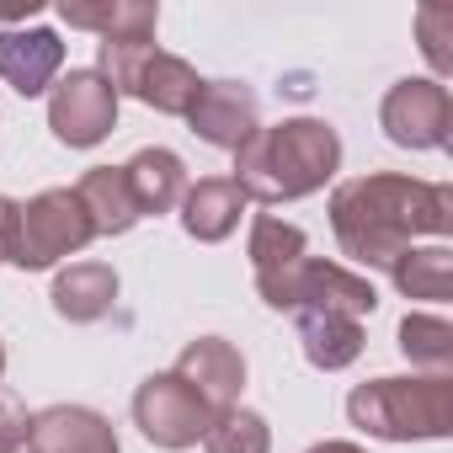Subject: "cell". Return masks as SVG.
<instances>
[{
    "label": "cell",
    "mask_w": 453,
    "mask_h": 453,
    "mask_svg": "<svg viewBox=\"0 0 453 453\" xmlns=\"http://www.w3.org/2000/svg\"><path fill=\"white\" fill-rule=\"evenodd\" d=\"M203 453H273V426H267V416H257L246 405H230L208 421Z\"/></svg>",
    "instance_id": "603a6c76"
},
{
    "label": "cell",
    "mask_w": 453,
    "mask_h": 453,
    "mask_svg": "<svg viewBox=\"0 0 453 453\" xmlns=\"http://www.w3.org/2000/svg\"><path fill=\"white\" fill-rule=\"evenodd\" d=\"M347 421L379 442H437L453 432V373L368 379L347 395Z\"/></svg>",
    "instance_id": "3957f363"
},
{
    "label": "cell",
    "mask_w": 453,
    "mask_h": 453,
    "mask_svg": "<svg viewBox=\"0 0 453 453\" xmlns=\"http://www.w3.org/2000/svg\"><path fill=\"white\" fill-rule=\"evenodd\" d=\"M416 33H421V54L432 65V81L442 86L453 75V6H421L416 12Z\"/></svg>",
    "instance_id": "cb8c5ba5"
},
{
    "label": "cell",
    "mask_w": 453,
    "mask_h": 453,
    "mask_svg": "<svg viewBox=\"0 0 453 453\" xmlns=\"http://www.w3.org/2000/svg\"><path fill=\"white\" fill-rule=\"evenodd\" d=\"M49 128L70 150H96L118 128V91L96 70H70L49 91Z\"/></svg>",
    "instance_id": "9c48e42d"
},
{
    "label": "cell",
    "mask_w": 453,
    "mask_h": 453,
    "mask_svg": "<svg viewBox=\"0 0 453 453\" xmlns=\"http://www.w3.org/2000/svg\"><path fill=\"white\" fill-rule=\"evenodd\" d=\"M181 230L203 246H219V241H230L241 230V213H246V192L230 181V176H197L187 181L181 192Z\"/></svg>",
    "instance_id": "5bb4252c"
},
{
    "label": "cell",
    "mask_w": 453,
    "mask_h": 453,
    "mask_svg": "<svg viewBox=\"0 0 453 453\" xmlns=\"http://www.w3.org/2000/svg\"><path fill=\"white\" fill-rule=\"evenodd\" d=\"M171 373H181V379L213 405V416L230 411V405H241V389H246V357H241L235 342H224V336H197V342H187Z\"/></svg>",
    "instance_id": "7c38bea8"
},
{
    "label": "cell",
    "mask_w": 453,
    "mask_h": 453,
    "mask_svg": "<svg viewBox=\"0 0 453 453\" xmlns=\"http://www.w3.org/2000/svg\"><path fill=\"white\" fill-rule=\"evenodd\" d=\"M59 22H70L81 33H96L102 43L155 38L160 6H155V0H59Z\"/></svg>",
    "instance_id": "9a60e30c"
},
{
    "label": "cell",
    "mask_w": 453,
    "mask_h": 453,
    "mask_svg": "<svg viewBox=\"0 0 453 453\" xmlns=\"http://www.w3.org/2000/svg\"><path fill=\"white\" fill-rule=\"evenodd\" d=\"M246 257H251V273H283L288 262L310 257V235L299 224L278 219V213H257L251 219V235H246Z\"/></svg>",
    "instance_id": "44dd1931"
},
{
    "label": "cell",
    "mask_w": 453,
    "mask_h": 453,
    "mask_svg": "<svg viewBox=\"0 0 453 453\" xmlns=\"http://www.w3.org/2000/svg\"><path fill=\"white\" fill-rule=\"evenodd\" d=\"M27 448L33 453H123L112 421L102 411H91V405H49V411H38Z\"/></svg>",
    "instance_id": "4fadbf2b"
},
{
    "label": "cell",
    "mask_w": 453,
    "mask_h": 453,
    "mask_svg": "<svg viewBox=\"0 0 453 453\" xmlns=\"http://www.w3.org/2000/svg\"><path fill=\"white\" fill-rule=\"evenodd\" d=\"M187 123H192V134H197L203 144L235 155V150L262 128V118H257V91L241 86V81H203L197 102L187 107Z\"/></svg>",
    "instance_id": "30bf717a"
},
{
    "label": "cell",
    "mask_w": 453,
    "mask_h": 453,
    "mask_svg": "<svg viewBox=\"0 0 453 453\" xmlns=\"http://www.w3.org/2000/svg\"><path fill=\"white\" fill-rule=\"evenodd\" d=\"M49 299H54L59 320L91 326V320H102L118 304V267H107V262H70V267H59Z\"/></svg>",
    "instance_id": "2e32d148"
},
{
    "label": "cell",
    "mask_w": 453,
    "mask_h": 453,
    "mask_svg": "<svg viewBox=\"0 0 453 453\" xmlns=\"http://www.w3.org/2000/svg\"><path fill=\"white\" fill-rule=\"evenodd\" d=\"M96 241L91 219L75 197V187H43L38 197L17 203V230H12V267L49 273L65 257H81Z\"/></svg>",
    "instance_id": "5b68a950"
},
{
    "label": "cell",
    "mask_w": 453,
    "mask_h": 453,
    "mask_svg": "<svg viewBox=\"0 0 453 453\" xmlns=\"http://www.w3.org/2000/svg\"><path fill=\"white\" fill-rule=\"evenodd\" d=\"M96 75L118 91L134 96L165 118H187V107L197 102L203 81L187 59L155 49V38H118V43H96Z\"/></svg>",
    "instance_id": "277c9868"
},
{
    "label": "cell",
    "mask_w": 453,
    "mask_h": 453,
    "mask_svg": "<svg viewBox=\"0 0 453 453\" xmlns=\"http://www.w3.org/2000/svg\"><path fill=\"white\" fill-rule=\"evenodd\" d=\"M0 379H6V342H0Z\"/></svg>",
    "instance_id": "83f0119b"
},
{
    "label": "cell",
    "mask_w": 453,
    "mask_h": 453,
    "mask_svg": "<svg viewBox=\"0 0 453 453\" xmlns=\"http://www.w3.org/2000/svg\"><path fill=\"white\" fill-rule=\"evenodd\" d=\"M213 421V405L181 379V373H150L139 389H134V426L165 448V453H181V448H197L203 432Z\"/></svg>",
    "instance_id": "52a82bcc"
},
{
    "label": "cell",
    "mask_w": 453,
    "mask_h": 453,
    "mask_svg": "<svg viewBox=\"0 0 453 453\" xmlns=\"http://www.w3.org/2000/svg\"><path fill=\"white\" fill-rule=\"evenodd\" d=\"M379 128L400 150H448L453 134V96L432 75H405L379 102Z\"/></svg>",
    "instance_id": "ba28073f"
},
{
    "label": "cell",
    "mask_w": 453,
    "mask_h": 453,
    "mask_svg": "<svg viewBox=\"0 0 453 453\" xmlns=\"http://www.w3.org/2000/svg\"><path fill=\"white\" fill-rule=\"evenodd\" d=\"M123 176H128V192H134V203H139V219H144V213H171V208L181 203V192H187V165H181V155L165 150V144L139 150V155L123 165Z\"/></svg>",
    "instance_id": "d6986e66"
},
{
    "label": "cell",
    "mask_w": 453,
    "mask_h": 453,
    "mask_svg": "<svg viewBox=\"0 0 453 453\" xmlns=\"http://www.w3.org/2000/svg\"><path fill=\"white\" fill-rule=\"evenodd\" d=\"M257 294H262V304L288 310V315H299V310H342V315L363 320V315L379 310V288L363 273H352L342 262H326V257H299L283 273H262Z\"/></svg>",
    "instance_id": "8992f818"
},
{
    "label": "cell",
    "mask_w": 453,
    "mask_h": 453,
    "mask_svg": "<svg viewBox=\"0 0 453 453\" xmlns=\"http://www.w3.org/2000/svg\"><path fill=\"white\" fill-rule=\"evenodd\" d=\"M22 453H33V448H22Z\"/></svg>",
    "instance_id": "f1b7e54d"
},
{
    "label": "cell",
    "mask_w": 453,
    "mask_h": 453,
    "mask_svg": "<svg viewBox=\"0 0 453 453\" xmlns=\"http://www.w3.org/2000/svg\"><path fill=\"white\" fill-rule=\"evenodd\" d=\"M65 70V38L54 27H0V81L17 96H49Z\"/></svg>",
    "instance_id": "8fae6325"
},
{
    "label": "cell",
    "mask_w": 453,
    "mask_h": 453,
    "mask_svg": "<svg viewBox=\"0 0 453 453\" xmlns=\"http://www.w3.org/2000/svg\"><path fill=\"white\" fill-rule=\"evenodd\" d=\"M331 230L342 257H352L357 267L389 273L395 257L421 235L442 246V235L453 230V187L400 176V171L352 176L331 192Z\"/></svg>",
    "instance_id": "6da1fadb"
},
{
    "label": "cell",
    "mask_w": 453,
    "mask_h": 453,
    "mask_svg": "<svg viewBox=\"0 0 453 453\" xmlns=\"http://www.w3.org/2000/svg\"><path fill=\"white\" fill-rule=\"evenodd\" d=\"M400 352L411 368H426V373H448L453 368V326L442 315H421L411 310L400 320Z\"/></svg>",
    "instance_id": "7402d4cb"
},
{
    "label": "cell",
    "mask_w": 453,
    "mask_h": 453,
    "mask_svg": "<svg viewBox=\"0 0 453 453\" xmlns=\"http://www.w3.org/2000/svg\"><path fill=\"white\" fill-rule=\"evenodd\" d=\"M75 197H81V208H86V219H91L96 235H128L134 224H139V203L128 192L123 165H91L75 181Z\"/></svg>",
    "instance_id": "ac0fdd59"
},
{
    "label": "cell",
    "mask_w": 453,
    "mask_h": 453,
    "mask_svg": "<svg viewBox=\"0 0 453 453\" xmlns=\"http://www.w3.org/2000/svg\"><path fill=\"white\" fill-rule=\"evenodd\" d=\"M395 288L405 299H426V304H448L453 299V251L448 246H405L389 267Z\"/></svg>",
    "instance_id": "ffe728a7"
},
{
    "label": "cell",
    "mask_w": 453,
    "mask_h": 453,
    "mask_svg": "<svg viewBox=\"0 0 453 453\" xmlns=\"http://www.w3.org/2000/svg\"><path fill=\"white\" fill-rule=\"evenodd\" d=\"M299 347L310 357V368L320 373H342L363 357V320L342 315V310H299Z\"/></svg>",
    "instance_id": "e0dca14e"
},
{
    "label": "cell",
    "mask_w": 453,
    "mask_h": 453,
    "mask_svg": "<svg viewBox=\"0 0 453 453\" xmlns=\"http://www.w3.org/2000/svg\"><path fill=\"white\" fill-rule=\"evenodd\" d=\"M27 437H33V416H27V405H22L17 395L0 389V453H22Z\"/></svg>",
    "instance_id": "d4e9b609"
},
{
    "label": "cell",
    "mask_w": 453,
    "mask_h": 453,
    "mask_svg": "<svg viewBox=\"0 0 453 453\" xmlns=\"http://www.w3.org/2000/svg\"><path fill=\"white\" fill-rule=\"evenodd\" d=\"M342 171V134L326 118H283L278 128H257L235 150L230 181L246 192V203H299L336 181Z\"/></svg>",
    "instance_id": "7a4b0ae2"
},
{
    "label": "cell",
    "mask_w": 453,
    "mask_h": 453,
    "mask_svg": "<svg viewBox=\"0 0 453 453\" xmlns=\"http://www.w3.org/2000/svg\"><path fill=\"white\" fill-rule=\"evenodd\" d=\"M304 453H368V448H357V442H347V437H326V442H315V448H304Z\"/></svg>",
    "instance_id": "4316f807"
},
{
    "label": "cell",
    "mask_w": 453,
    "mask_h": 453,
    "mask_svg": "<svg viewBox=\"0 0 453 453\" xmlns=\"http://www.w3.org/2000/svg\"><path fill=\"white\" fill-rule=\"evenodd\" d=\"M12 230H17V197L0 192V262H12Z\"/></svg>",
    "instance_id": "484cf974"
}]
</instances>
